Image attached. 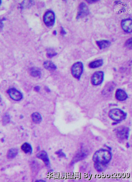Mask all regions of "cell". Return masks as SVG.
<instances>
[{"label": "cell", "instance_id": "cell-22", "mask_svg": "<svg viewBox=\"0 0 132 182\" xmlns=\"http://www.w3.org/2000/svg\"><path fill=\"white\" fill-rule=\"evenodd\" d=\"M57 154L59 156V157H65V154L64 153L62 152V151H59L57 153Z\"/></svg>", "mask_w": 132, "mask_h": 182}, {"label": "cell", "instance_id": "cell-1", "mask_svg": "<svg viewBox=\"0 0 132 182\" xmlns=\"http://www.w3.org/2000/svg\"><path fill=\"white\" fill-rule=\"evenodd\" d=\"M112 153L110 151L101 149L94 153L92 160L95 163L106 165L112 160Z\"/></svg>", "mask_w": 132, "mask_h": 182}, {"label": "cell", "instance_id": "cell-7", "mask_svg": "<svg viewBox=\"0 0 132 182\" xmlns=\"http://www.w3.org/2000/svg\"><path fill=\"white\" fill-rule=\"evenodd\" d=\"M129 128L125 126H120L116 130L117 136L120 139H128L129 136Z\"/></svg>", "mask_w": 132, "mask_h": 182}, {"label": "cell", "instance_id": "cell-19", "mask_svg": "<svg viewBox=\"0 0 132 182\" xmlns=\"http://www.w3.org/2000/svg\"><path fill=\"white\" fill-rule=\"evenodd\" d=\"M106 165L99 164L95 163V169L97 170V171L101 172L104 169L105 166Z\"/></svg>", "mask_w": 132, "mask_h": 182}, {"label": "cell", "instance_id": "cell-16", "mask_svg": "<svg viewBox=\"0 0 132 182\" xmlns=\"http://www.w3.org/2000/svg\"><path fill=\"white\" fill-rule=\"evenodd\" d=\"M103 64V61L102 59H99L89 63V67L91 68H97L102 66Z\"/></svg>", "mask_w": 132, "mask_h": 182}, {"label": "cell", "instance_id": "cell-3", "mask_svg": "<svg viewBox=\"0 0 132 182\" xmlns=\"http://www.w3.org/2000/svg\"><path fill=\"white\" fill-rule=\"evenodd\" d=\"M84 66L83 63L81 62H77L72 66L71 72L73 76L78 80L81 78L83 71Z\"/></svg>", "mask_w": 132, "mask_h": 182}, {"label": "cell", "instance_id": "cell-9", "mask_svg": "<svg viewBox=\"0 0 132 182\" xmlns=\"http://www.w3.org/2000/svg\"><path fill=\"white\" fill-rule=\"evenodd\" d=\"M9 96L13 100L19 101L22 99V95L20 91L14 88L9 89L8 91Z\"/></svg>", "mask_w": 132, "mask_h": 182}, {"label": "cell", "instance_id": "cell-4", "mask_svg": "<svg viewBox=\"0 0 132 182\" xmlns=\"http://www.w3.org/2000/svg\"><path fill=\"white\" fill-rule=\"evenodd\" d=\"M44 22L48 27L54 25L55 21V14L52 11H49L45 13L44 16Z\"/></svg>", "mask_w": 132, "mask_h": 182}, {"label": "cell", "instance_id": "cell-13", "mask_svg": "<svg viewBox=\"0 0 132 182\" xmlns=\"http://www.w3.org/2000/svg\"><path fill=\"white\" fill-rule=\"evenodd\" d=\"M21 149L26 154H31L33 151V148L31 145L28 142L23 144L21 146Z\"/></svg>", "mask_w": 132, "mask_h": 182}, {"label": "cell", "instance_id": "cell-12", "mask_svg": "<svg viewBox=\"0 0 132 182\" xmlns=\"http://www.w3.org/2000/svg\"><path fill=\"white\" fill-rule=\"evenodd\" d=\"M96 44L99 49H103L110 47L111 45V42L108 40H103L97 41Z\"/></svg>", "mask_w": 132, "mask_h": 182}, {"label": "cell", "instance_id": "cell-8", "mask_svg": "<svg viewBox=\"0 0 132 182\" xmlns=\"http://www.w3.org/2000/svg\"><path fill=\"white\" fill-rule=\"evenodd\" d=\"M36 157L40 159L44 163L46 166L49 167L50 165L49 159L47 153L45 150L40 151L36 155Z\"/></svg>", "mask_w": 132, "mask_h": 182}, {"label": "cell", "instance_id": "cell-26", "mask_svg": "<svg viewBox=\"0 0 132 182\" xmlns=\"http://www.w3.org/2000/svg\"><path fill=\"white\" fill-rule=\"evenodd\" d=\"M53 34H54L55 35H56L57 34V32L56 30H54V32H53Z\"/></svg>", "mask_w": 132, "mask_h": 182}, {"label": "cell", "instance_id": "cell-2", "mask_svg": "<svg viewBox=\"0 0 132 182\" xmlns=\"http://www.w3.org/2000/svg\"><path fill=\"white\" fill-rule=\"evenodd\" d=\"M109 116L114 121L120 122L125 119L127 114L121 109L114 108L112 109L109 112Z\"/></svg>", "mask_w": 132, "mask_h": 182}, {"label": "cell", "instance_id": "cell-20", "mask_svg": "<svg viewBox=\"0 0 132 182\" xmlns=\"http://www.w3.org/2000/svg\"><path fill=\"white\" fill-rule=\"evenodd\" d=\"M125 46L127 48L131 49H132V38H131L126 42Z\"/></svg>", "mask_w": 132, "mask_h": 182}, {"label": "cell", "instance_id": "cell-5", "mask_svg": "<svg viewBox=\"0 0 132 182\" xmlns=\"http://www.w3.org/2000/svg\"><path fill=\"white\" fill-rule=\"evenodd\" d=\"M104 72L101 71L96 72L91 78V82L93 85L98 86L102 83L104 80Z\"/></svg>", "mask_w": 132, "mask_h": 182}, {"label": "cell", "instance_id": "cell-15", "mask_svg": "<svg viewBox=\"0 0 132 182\" xmlns=\"http://www.w3.org/2000/svg\"><path fill=\"white\" fill-rule=\"evenodd\" d=\"M31 117L32 121L36 124H39L42 121V117L39 112L33 113L31 115Z\"/></svg>", "mask_w": 132, "mask_h": 182}, {"label": "cell", "instance_id": "cell-21", "mask_svg": "<svg viewBox=\"0 0 132 182\" xmlns=\"http://www.w3.org/2000/svg\"><path fill=\"white\" fill-rule=\"evenodd\" d=\"M57 53L53 51H49L47 53V56L49 57H51L57 55Z\"/></svg>", "mask_w": 132, "mask_h": 182}, {"label": "cell", "instance_id": "cell-14", "mask_svg": "<svg viewBox=\"0 0 132 182\" xmlns=\"http://www.w3.org/2000/svg\"><path fill=\"white\" fill-rule=\"evenodd\" d=\"M18 149L16 148H12L9 149L7 153V157L9 159L14 158L18 155Z\"/></svg>", "mask_w": 132, "mask_h": 182}, {"label": "cell", "instance_id": "cell-28", "mask_svg": "<svg viewBox=\"0 0 132 182\" xmlns=\"http://www.w3.org/2000/svg\"><path fill=\"white\" fill-rule=\"evenodd\" d=\"M1 2H2L1 1V0H0V5H1Z\"/></svg>", "mask_w": 132, "mask_h": 182}, {"label": "cell", "instance_id": "cell-23", "mask_svg": "<svg viewBox=\"0 0 132 182\" xmlns=\"http://www.w3.org/2000/svg\"><path fill=\"white\" fill-rule=\"evenodd\" d=\"M61 28H62V29L61 30V34L62 35H65L66 34V32L65 31V30L64 28H62V27Z\"/></svg>", "mask_w": 132, "mask_h": 182}, {"label": "cell", "instance_id": "cell-17", "mask_svg": "<svg viewBox=\"0 0 132 182\" xmlns=\"http://www.w3.org/2000/svg\"><path fill=\"white\" fill-rule=\"evenodd\" d=\"M44 66L47 70L53 71L56 70L57 66L54 63L50 61H46L44 63Z\"/></svg>", "mask_w": 132, "mask_h": 182}, {"label": "cell", "instance_id": "cell-27", "mask_svg": "<svg viewBox=\"0 0 132 182\" xmlns=\"http://www.w3.org/2000/svg\"><path fill=\"white\" fill-rule=\"evenodd\" d=\"M1 96H0V102H1Z\"/></svg>", "mask_w": 132, "mask_h": 182}, {"label": "cell", "instance_id": "cell-24", "mask_svg": "<svg viewBox=\"0 0 132 182\" xmlns=\"http://www.w3.org/2000/svg\"><path fill=\"white\" fill-rule=\"evenodd\" d=\"M3 20H0V31L2 30L3 27Z\"/></svg>", "mask_w": 132, "mask_h": 182}, {"label": "cell", "instance_id": "cell-6", "mask_svg": "<svg viewBox=\"0 0 132 182\" xmlns=\"http://www.w3.org/2000/svg\"><path fill=\"white\" fill-rule=\"evenodd\" d=\"M89 11L88 7L85 3H81L79 5L76 19L83 18L87 16L89 14Z\"/></svg>", "mask_w": 132, "mask_h": 182}, {"label": "cell", "instance_id": "cell-25", "mask_svg": "<svg viewBox=\"0 0 132 182\" xmlns=\"http://www.w3.org/2000/svg\"><path fill=\"white\" fill-rule=\"evenodd\" d=\"M88 3L90 4H92L98 1H87Z\"/></svg>", "mask_w": 132, "mask_h": 182}, {"label": "cell", "instance_id": "cell-10", "mask_svg": "<svg viewBox=\"0 0 132 182\" xmlns=\"http://www.w3.org/2000/svg\"><path fill=\"white\" fill-rule=\"evenodd\" d=\"M132 20L131 18H128L122 20L121 25L123 30L128 33H131L132 29Z\"/></svg>", "mask_w": 132, "mask_h": 182}, {"label": "cell", "instance_id": "cell-11", "mask_svg": "<svg viewBox=\"0 0 132 182\" xmlns=\"http://www.w3.org/2000/svg\"><path fill=\"white\" fill-rule=\"evenodd\" d=\"M115 97L117 100L124 101L128 99V96L127 93L124 90L118 89L116 91Z\"/></svg>", "mask_w": 132, "mask_h": 182}, {"label": "cell", "instance_id": "cell-18", "mask_svg": "<svg viewBox=\"0 0 132 182\" xmlns=\"http://www.w3.org/2000/svg\"><path fill=\"white\" fill-rule=\"evenodd\" d=\"M30 74L34 77H40L41 75V73L39 69L36 68L31 69Z\"/></svg>", "mask_w": 132, "mask_h": 182}]
</instances>
